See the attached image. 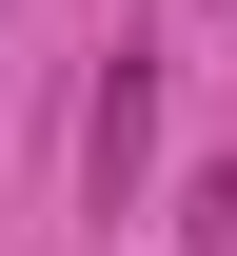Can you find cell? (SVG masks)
Instances as JSON below:
<instances>
[{"label":"cell","instance_id":"1","mask_svg":"<svg viewBox=\"0 0 237 256\" xmlns=\"http://www.w3.org/2000/svg\"><path fill=\"white\" fill-rule=\"evenodd\" d=\"M158 98H178V79H158V40L119 20V60H99V98H79V217H119V197L158 178Z\"/></svg>","mask_w":237,"mask_h":256},{"label":"cell","instance_id":"2","mask_svg":"<svg viewBox=\"0 0 237 256\" xmlns=\"http://www.w3.org/2000/svg\"><path fill=\"white\" fill-rule=\"evenodd\" d=\"M178 256H237V178H198V197H178Z\"/></svg>","mask_w":237,"mask_h":256}]
</instances>
